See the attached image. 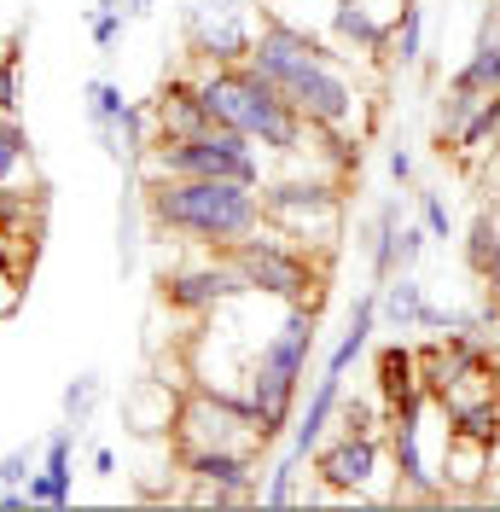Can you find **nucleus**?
I'll return each instance as SVG.
<instances>
[{
    "mask_svg": "<svg viewBox=\"0 0 500 512\" xmlns=\"http://www.w3.org/2000/svg\"><path fill=\"white\" fill-rule=\"evenodd\" d=\"M477 105H483V94H466V88H442V99H437V140H442V152L466 134V123L477 117Z\"/></svg>",
    "mask_w": 500,
    "mask_h": 512,
    "instance_id": "nucleus-24",
    "label": "nucleus"
},
{
    "mask_svg": "<svg viewBox=\"0 0 500 512\" xmlns=\"http://www.w3.org/2000/svg\"><path fill=\"white\" fill-rule=\"evenodd\" d=\"M262 210H268V227H280L314 251H332L338 227H344V192H338V175H291V181L268 175Z\"/></svg>",
    "mask_w": 500,
    "mask_h": 512,
    "instance_id": "nucleus-6",
    "label": "nucleus"
},
{
    "mask_svg": "<svg viewBox=\"0 0 500 512\" xmlns=\"http://www.w3.org/2000/svg\"><path fill=\"white\" fill-rule=\"evenodd\" d=\"M262 501H268V507H291V501H303V454H291V448H285L280 460L268 466Z\"/></svg>",
    "mask_w": 500,
    "mask_h": 512,
    "instance_id": "nucleus-27",
    "label": "nucleus"
},
{
    "mask_svg": "<svg viewBox=\"0 0 500 512\" xmlns=\"http://www.w3.org/2000/svg\"><path fill=\"white\" fill-rule=\"evenodd\" d=\"M6 47H12V41H0V53H6Z\"/></svg>",
    "mask_w": 500,
    "mask_h": 512,
    "instance_id": "nucleus-43",
    "label": "nucleus"
},
{
    "mask_svg": "<svg viewBox=\"0 0 500 512\" xmlns=\"http://www.w3.org/2000/svg\"><path fill=\"white\" fill-rule=\"evenodd\" d=\"M30 158H35L30 152V128L0 111V187H18V175L30 169Z\"/></svg>",
    "mask_w": 500,
    "mask_h": 512,
    "instance_id": "nucleus-25",
    "label": "nucleus"
},
{
    "mask_svg": "<svg viewBox=\"0 0 500 512\" xmlns=\"http://www.w3.org/2000/svg\"><path fill=\"white\" fill-rule=\"evenodd\" d=\"M152 12V0H128V18H146Z\"/></svg>",
    "mask_w": 500,
    "mask_h": 512,
    "instance_id": "nucleus-41",
    "label": "nucleus"
},
{
    "mask_svg": "<svg viewBox=\"0 0 500 512\" xmlns=\"http://www.w3.org/2000/svg\"><path fill=\"white\" fill-rule=\"evenodd\" d=\"M268 152L250 146L233 128H204L187 140H152V152L140 158V175H210V181H245L262 187L268 181Z\"/></svg>",
    "mask_w": 500,
    "mask_h": 512,
    "instance_id": "nucleus-5",
    "label": "nucleus"
},
{
    "mask_svg": "<svg viewBox=\"0 0 500 512\" xmlns=\"http://www.w3.org/2000/svg\"><path fill=\"white\" fill-rule=\"evenodd\" d=\"M483 286H489V297H500V239H495V256H489V268H483Z\"/></svg>",
    "mask_w": 500,
    "mask_h": 512,
    "instance_id": "nucleus-40",
    "label": "nucleus"
},
{
    "mask_svg": "<svg viewBox=\"0 0 500 512\" xmlns=\"http://www.w3.org/2000/svg\"><path fill=\"white\" fill-rule=\"evenodd\" d=\"M437 472H442V489L448 495H477L483 478H489V443L483 437H466V431H448Z\"/></svg>",
    "mask_w": 500,
    "mask_h": 512,
    "instance_id": "nucleus-15",
    "label": "nucleus"
},
{
    "mask_svg": "<svg viewBox=\"0 0 500 512\" xmlns=\"http://www.w3.org/2000/svg\"><path fill=\"white\" fill-rule=\"evenodd\" d=\"M99 396H105V373H94V367H88V373H76V379L64 384V396H59V408H64V425H76V431H82V425L94 419Z\"/></svg>",
    "mask_w": 500,
    "mask_h": 512,
    "instance_id": "nucleus-26",
    "label": "nucleus"
},
{
    "mask_svg": "<svg viewBox=\"0 0 500 512\" xmlns=\"http://www.w3.org/2000/svg\"><path fill=\"white\" fill-rule=\"evenodd\" d=\"M181 408H187V396H181V379H140L134 390L123 396V425L134 437H175V425H181Z\"/></svg>",
    "mask_w": 500,
    "mask_h": 512,
    "instance_id": "nucleus-11",
    "label": "nucleus"
},
{
    "mask_svg": "<svg viewBox=\"0 0 500 512\" xmlns=\"http://www.w3.org/2000/svg\"><path fill=\"white\" fill-rule=\"evenodd\" d=\"M227 256H233L239 280L250 286V297H274V303H314V297H326V274L309 256V245L268 222L256 227L250 239H239Z\"/></svg>",
    "mask_w": 500,
    "mask_h": 512,
    "instance_id": "nucleus-4",
    "label": "nucleus"
},
{
    "mask_svg": "<svg viewBox=\"0 0 500 512\" xmlns=\"http://www.w3.org/2000/svg\"><path fill=\"white\" fill-rule=\"evenodd\" d=\"M425 309H431V297H425V286H419V274H413V268L390 274L384 291H378V315L390 320L396 332H413V326L425 320Z\"/></svg>",
    "mask_w": 500,
    "mask_h": 512,
    "instance_id": "nucleus-19",
    "label": "nucleus"
},
{
    "mask_svg": "<svg viewBox=\"0 0 500 512\" xmlns=\"http://www.w3.org/2000/svg\"><path fill=\"white\" fill-rule=\"evenodd\" d=\"M378 390H384V402H390V408L425 390V373H419V355L407 350V344H390V350L378 355Z\"/></svg>",
    "mask_w": 500,
    "mask_h": 512,
    "instance_id": "nucleus-21",
    "label": "nucleus"
},
{
    "mask_svg": "<svg viewBox=\"0 0 500 512\" xmlns=\"http://www.w3.org/2000/svg\"><path fill=\"white\" fill-rule=\"evenodd\" d=\"M181 478L198 483L192 501L204 507H233V501H250L262 495L256 489V448H181Z\"/></svg>",
    "mask_w": 500,
    "mask_h": 512,
    "instance_id": "nucleus-8",
    "label": "nucleus"
},
{
    "mask_svg": "<svg viewBox=\"0 0 500 512\" xmlns=\"http://www.w3.org/2000/svg\"><path fill=\"white\" fill-rule=\"evenodd\" d=\"M483 495H495L500 501V437L489 443V478H483Z\"/></svg>",
    "mask_w": 500,
    "mask_h": 512,
    "instance_id": "nucleus-38",
    "label": "nucleus"
},
{
    "mask_svg": "<svg viewBox=\"0 0 500 512\" xmlns=\"http://www.w3.org/2000/svg\"><path fill=\"white\" fill-rule=\"evenodd\" d=\"M402 204L396 198H384L373 216V239H367V256H373V280L384 286L390 274H396V245H402Z\"/></svg>",
    "mask_w": 500,
    "mask_h": 512,
    "instance_id": "nucleus-22",
    "label": "nucleus"
},
{
    "mask_svg": "<svg viewBox=\"0 0 500 512\" xmlns=\"http://www.w3.org/2000/svg\"><path fill=\"white\" fill-rule=\"evenodd\" d=\"M146 222L192 251H233L268 222L262 187L245 181H210V175H146L140 187Z\"/></svg>",
    "mask_w": 500,
    "mask_h": 512,
    "instance_id": "nucleus-1",
    "label": "nucleus"
},
{
    "mask_svg": "<svg viewBox=\"0 0 500 512\" xmlns=\"http://www.w3.org/2000/svg\"><path fill=\"white\" fill-rule=\"evenodd\" d=\"M76 489V425H59L41 443V466L30 472V501L35 507H70Z\"/></svg>",
    "mask_w": 500,
    "mask_h": 512,
    "instance_id": "nucleus-13",
    "label": "nucleus"
},
{
    "mask_svg": "<svg viewBox=\"0 0 500 512\" xmlns=\"http://www.w3.org/2000/svg\"><path fill=\"white\" fill-rule=\"evenodd\" d=\"M378 408L373 402H338V431H367V437H378Z\"/></svg>",
    "mask_w": 500,
    "mask_h": 512,
    "instance_id": "nucleus-36",
    "label": "nucleus"
},
{
    "mask_svg": "<svg viewBox=\"0 0 500 512\" xmlns=\"http://www.w3.org/2000/svg\"><path fill=\"white\" fill-rule=\"evenodd\" d=\"M390 59L402 64V70L425 59V6L419 0H402V12L390 24Z\"/></svg>",
    "mask_w": 500,
    "mask_h": 512,
    "instance_id": "nucleus-23",
    "label": "nucleus"
},
{
    "mask_svg": "<svg viewBox=\"0 0 500 512\" xmlns=\"http://www.w3.org/2000/svg\"><path fill=\"white\" fill-rule=\"evenodd\" d=\"M152 111V140H187V134H204V128H216L210 117V105L198 94V76H169L163 82V94L146 105Z\"/></svg>",
    "mask_w": 500,
    "mask_h": 512,
    "instance_id": "nucleus-12",
    "label": "nucleus"
},
{
    "mask_svg": "<svg viewBox=\"0 0 500 512\" xmlns=\"http://www.w3.org/2000/svg\"><path fill=\"white\" fill-rule=\"evenodd\" d=\"M314 326H320V297L314 303H285L280 332H268L262 350L250 355L245 390L256 402V437H262V448L280 443L285 431L297 425V390H303V373L314 361Z\"/></svg>",
    "mask_w": 500,
    "mask_h": 512,
    "instance_id": "nucleus-3",
    "label": "nucleus"
},
{
    "mask_svg": "<svg viewBox=\"0 0 500 512\" xmlns=\"http://www.w3.org/2000/svg\"><path fill=\"white\" fill-rule=\"evenodd\" d=\"M495 146H500V94H489L483 105H477V117L466 123V134L454 140V152L477 158V152H495Z\"/></svg>",
    "mask_w": 500,
    "mask_h": 512,
    "instance_id": "nucleus-28",
    "label": "nucleus"
},
{
    "mask_svg": "<svg viewBox=\"0 0 500 512\" xmlns=\"http://www.w3.org/2000/svg\"><path fill=\"white\" fill-rule=\"evenodd\" d=\"M82 99H88V123H94V140L105 146V158L123 163V152H117V123H123V111H128V94L111 76H94V82L82 88Z\"/></svg>",
    "mask_w": 500,
    "mask_h": 512,
    "instance_id": "nucleus-18",
    "label": "nucleus"
},
{
    "mask_svg": "<svg viewBox=\"0 0 500 512\" xmlns=\"http://www.w3.org/2000/svg\"><path fill=\"white\" fill-rule=\"evenodd\" d=\"M94 478H117V448H94Z\"/></svg>",
    "mask_w": 500,
    "mask_h": 512,
    "instance_id": "nucleus-39",
    "label": "nucleus"
},
{
    "mask_svg": "<svg viewBox=\"0 0 500 512\" xmlns=\"http://www.w3.org/2000/svg\"><path fill=\"white\" fill-rule=\"evenodd\" d=\"M18 303H24V262L0 251V320L18 315Z\"/></svg>",
    "mask_w": 500,
    "mask_h": 512,
    "instance_id": "nucleus-31",
    "label": "nucleus"
},
{
    "mask_svg": "<svg viewBox=\"0 0 500 512\" xmlns=\"http://www.w3.org/2000/svg\"><path fill=\"white\" fill-rule=\"evenodd\" d=\"M338 402H344V373H320L314 379V396L303 402V414L291 425V454L314 460V448L326 443V425L338 419Z\"/></svg>",
    "mask_w": 500,
    "mask_h": 512,
    "instance_id": "nucleus-14",
    "label": "nucleus"
},
{
    "mask_svg": "<svg viewBox=\"0 0 500 512\" xmlns=\"http://www.w3.org/2000/svg\"><path fill=\"white\" fill-rule=\"evenodd\" d=\"M373 326H378V291H361L355 309H349V326H344V338H338V350L326 355V373H349L367 355V344H373Z\"/></svg>",
    "mask_w": 500,
    "mask_h": 512,
    "instance_id": "nucleus-20",
    "label": "nucleus"
},
{
    "mask_svg": "<svg viewBox=\"0 0 500 512\" xmlns=\"http://www.w3.org/2000/svg\"><path fill=\"white\" fill-rule=\"evenodd\" d=\"M419 222L431 227V239H454V216H448L442 192H419Z\"/></svg>",
    "mask_w": 500,
    "mask_h": 512,
    "instance_id": "nucleus-33",
    "label": "nucleus"
},
{
    "mask_svg": "<svg viewBox=\"0 0 500 512\" xmlns=\"http://www.w3.org/2000/svg\"><path fill=\"white\" fill-rule=\"evenodd\" d=\"M477 320H483V326H489V320H500V297H489V309H483Z\"/></svg>",
    "mask_w": 500,
    "mask_h": 512,
    "instance_id": "nucleus-42",
    "label": "nucleus"
},
{
    "mask_svg": "<svg viewBox=\"0 0 500 512\" xmlns=\"http://www.w3.org/2000/svg\"><path fill=\"white\" fill-rule=\"evenodd\" d=\"M187 41H192V59L198 64H245L256 30H250V18H245L239 0H204V6L192 12Z\"/></svg>",
    "mask_w": 500,
    "mask_h": 512,
    "instance_id": "nucleus-10",
    "label": "nucleus"
},
{
    "mask_svg": "<svg viewBox=\"0 0 500 512\" xmlns=\"http://www.w3.org/2000/svg\"><path fill=\"white\" fill-rule=\"evenodd\" d=\"M18 105H24V88H18V41L0 53V111L6 117H18Z\"/></svg>",
    "mask_w": 500,
    "mask_h": 512,
    "instance_id": "nucleus-32",
    "label": "nucleus"
},
{
    "mask_svg": "<svg viewBox=\"0 0 500 512\" xmlns=\"http://www.w3.org/2000/svg\"><path fill=\"white\" fill-rule=\"evenodd\" d=\"M239 297H250V286L239 280L227 251H204L198 262H181V268L163 274V303L181 309V315H221Z\"/></svg>",
    "mask_w": 500,
    "mask_h": 512,
    "instance_id": "nucleus-7",
    "label": "nucleus"
},
{
    "mask_svg": "<svg viewBox=\"0 0 500 512\" xmlns=\"http://www.w3.org/2000/svg\"><path fill=\"white\" fill-rule=\"evenodd\" d=\"M495 239H500V210H477V216H471V227H466V262H471V274H483V268H489Z\"/></svg>",
    "mask_w": 500,
    "mask_h": 512,
    "instance_id": "nucleus-29",
    "label": "nucleus"
},
{
    "mask_svg": "<svg viewBox=\"0 0 500 512\" xmlns=\"http://www.w3.org/2000/svg\"><path fill=\"white\" fill-rule=\"evenodd\" d=\"M425 245H431V227H425V222H407L402 227V245H396V274H402V268H413V262L425 256Z\"/></svg>",
    "mask_w": 500,
    "mask_h": 512,
    "instance_id": "nucleus-35",
    "label": "nucleus"
},
{
    "mask_svg": "<svg viewBox=\"0 0 500 512\" xmlns=\"http://www.w3.org/2000/svg\"><path fill=\"white\" fill-rule=\"evenodd\" d=\"M378 478H384V448L367 431H338L332 443L314 448V483L326 495H355L361 501Z\"/></svg>",
    "mask_w": 500,
    "mask_h": 512,
    "instance_id": "nucleus-9",
    "label": "nucleus"
},
{
    "mask_svg": "<svg viewBox=\"0 0 500 512\" xmlns=\"http://www.w3.org/2000/svg\"><path fill=\"white\" fill-rule=\"evenodd\" d=\"M198 94H204V105H210L216 128L245 134L250 146H262L268 158H291L297 163L303 152H309L314 123L285 99L280 82H268L256 64H204Z\"/></svg>",
    "mask_w": 500,
    "mask_h": 512,
    "instance_id": "nucleus-2",
    "label": "nucleus"
},
{
    "mask_svg": "<svg viewBox=\"0 0 500 512\" xmlns=\"http://www.w3.org/2000/svg\"><path fill=\"white\" fill-rule=\"evenodd\" d=\"M123 24H128V0H94V6H88V35H94L99 53H111V47H117Z\"/></svg>",
    "mask_w": 500,
    "mask_h": 512,
    "instance_id": "nucleus-30",
    "label": "nucleus"
},
{
    "mask_svg": "<svg viewBox=\"0 0 500 512\" xmlns=\"http://www.w3.org/2000/svg\"><path fill=\"white\" fill-rule=\"evenodd\" d=\"M390 24H396V18H390ZM390 24L378 18L367 0H332V18H326L332 41H344L355 53H390Z\"/></svg>",
    "mask_w": 500,
    "mask_h": 512,
    "instance_id": "nucleus-16",
    "label": "nucleus"
},
{
    "mask_svg": "<svg viewBox=\"0 0 500 512\" xmlns=\"http://www.w3.org/2000/svg\"><path fill=\"white\" fill-rule=\"evenodd\" d=\"M35 466H41V460H35V448H12V454H0V489H18V483H30Z\"/></svg>",
    "mask_w": 500,
    "mask_h": 512,
    "instance_id": "nucleus-34",
    "label": "nucleus"
},
{
    "mask_svg": "<svg viewBox=\"0 0 500 512\" xmlns=\"http://www.w3.org/2000/svg\"><path fill=\"white\" fill-rule=\"evenodd\" d=\"M390 181H396V187H407V181H413V152H402V146L390 152Z\"/></svg>",
    "mask_w": 500,
    "mask_h": 512,
    "instance_id": "nucleus-37",
    "label": "nucleus"
},
{
    "mask_svg": "<svg viewBox=\"0 0 500 512\" xmlns=\"http://www.w3.org/2000/svg\"><path fill=\"white\" fill-rule=\"evenodd\" d=\"M454 88H466V94H500V24H495V12L483 18V30H477V47L466 53V64L448 76Z\"/></svg>",
    "mask_w": 500,
    "mask_h": 512,
    "instance_id": "nucleus-17",
    "label": "nucleus"
}]
</instances>
